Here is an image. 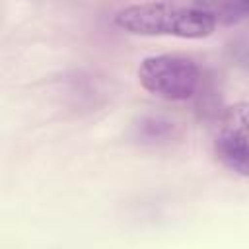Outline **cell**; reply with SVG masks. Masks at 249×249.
Wrapping results in <instances>:
<instances>
[{
	"mask_svg": "<svg viewBox=\"0 0 249 249\" xmlns=\"http://www.w3.org/2000/svg\"><path fill=\"white\" fill-rule=\"evenodd\" d=\"M115 23L132 35H171L181 39H202L216 29V19L210 12L169 2L126 6L115 16Z\"/></svg>",
	"mask_w": 249,
	"mask_h": 249,
	"instance_id": "6da1fadb",
	"label": "cell"
},
{
	"mask_svg": "<svg viewBox=\"0 0 249 249\" xmlns=\"http://www.w3.org/2000/svg\"><path fill=\"white\" fill-rule=\"evenodd\" d=\"M140 86L163 99L183 101L195 95L200 70L198 66L179 54H156L146 56L138 66Z\"/></svg>",
	"mask_w": 249,
	"mask_h": 249,
	"instance_id": "7a4b0ae2",
	"label": "cell"
},
{
	"mask_svg": "<svg viewBox=\"0 0 249 249\" xmlns=\"http://www.w3.org/2000/svg\"><path fill=\"white\" fill-rule=\"evenodd\" d=\"M216 156L233 173L249 177V103L230 105L216 132Z\"/></svg>",
	"mask_w": 249,
	"mask_h": 249,
	"instance_id": "3957f363",
	"label": "cell"
},
{
	"mask_svg": "<svg viewBox=\"0 0 249 249\" xmlns=\"http://www.w3.org/2000/svg\"><path fill=\"white\" fill-rule=\"evenodd\" d=\"M239 2H241V4H243L247 10H249V0H239Z\"/></svg>",
	"mask_w": 249,
	"mask_h": 249,
	"instance_id": "277c9868",
	"label": "cell"
}]
</instances>
